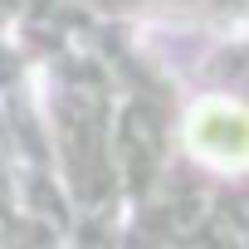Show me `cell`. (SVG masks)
<instances>
[{"label": "cell", "mask_w": 249, "mask_h": 249, "mask_svg": "<svg viewBox=\"0 0 249 249\" xmlns=\"http://www.w3.org/2000/svg\"><path fill=\"white\" fill-rule=\"evenodd\" d=\"M191 147L215 166H244L249 161V112L230 98H205L191 112Z\"/></svg>", "instance_id": "1"}]
</instances>
